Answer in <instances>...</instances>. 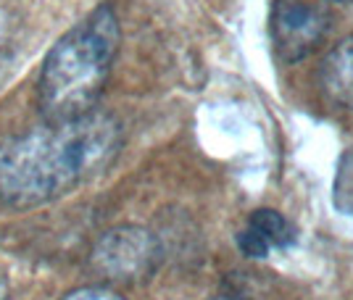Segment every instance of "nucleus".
Listing matches in <instances>:
<instances>
[{
  "mask_svg": "<svg viewBox=\"0 0 353 300\" xmlns=\"http://www.w3.org/2000/svg\"><path fill=\"white\" fill-rule=\"evenodd\" d=\"M248 226L250 229H256L272 248H288V245L295 240L293 224L282 216L280 211H274V208L253 211L248 219Z\"/></svg>",
  "mask_w": 353,
  "mask_h": 300,
  "instance_id": "6",
  "label": "nucleus"
},
{
  "mask_svg": "<svg viewBox=\"0 0 353 300\" xmlns=\"http://www.w3.org/2000/svg\"><path fill=\"white\" fill-rule=\"evenodd\" d=\"M121 142L117 116L95 108L11 137L0 145V200L32 208L69 195L117 161Z\"/></svg>",
  "mask_w": 353,
  "mask_h": 300,
  "instance_id": "1",
  "label": "nucleus"
},
{
  "mask_svg": "<svg viewBox=\"0 0 353 300\" xmlns=\"http://www.w3.org/2000/svg\"><path fill=\"white\" fill-rule=\"evenodd\" d=\"M119 43V19L105 3L61 37L48 53L40 74L45 119H72L95 108L114 69Z\"/></svg>",
  "mask_w": 353,
  "mask_h": 300,
  "instance_id": "2",
  "label": "nucleus"
},
{
  "mask_svg": "<svg viewBox=\"0 0 353 300\" xmlns=\"http://www.w3.org/2000/svg\"><path fill=\"white\" fill-rule=\"evenodd\" d=\"M63 300H124L121 295L103 290V287H85V290H77L72 295H66Z\"/></svg>",
  "mask_w": 353,
  "mask_h": 300,
  "instance_id": "8",
  "label": "nucleus"
},
{
  "mask_svg": "<svg viewBox=\"0 0 353 300\" xmlns=\"http://www.w3.org/2000/svg\"><path fill=\"white\" fill-rule=\"evenodd\" d=\"M159 242L143 226H117L108 229L92 248L95 269L108 279L132 282L143 279L159 264Z\"/></svg>",
  "mask_w": 353,
  "mask_h": 300,
  "instance_id": "4",
  "label": "nucleus"
},
{
  "mask_svg": "<svg viewBox=\"0 0 353 300\" xmlns=\"http://www.w3.org/2000/svg\"><path fill=\"white\" fill-rule=\"evenodd\" d=\"M211 300H240V298H211Z\"/></svg>",
  "mask_w": 353,
  "mask_h": 300,
  "instance_id": "10",
  "label": "nucleus"
},
{
  "mask_svg": "<svg viewBox=\"0 0 353 300\" xmlns=\"http://www.w3.org/2000/svg\"><path fill=\"white\" fill-rule=\"evenodd\" d=\"M332 27V8L327 0H277L269 30L280 61L298 63L322 45Z\"/></svg>",
  "mask_w": 353,
  "mask_h": 300,
  "instance_id": "3",
  "label": "nucleus"
},
{
  "mask_svg": "<svg viewBox=\"0 0 353 300\" xmlns=\"http://www.w3.org/2000/svg\"><path fill=\"white\" fill-rule=\"evenodd\" d=\"M6 292H8V285H6V274L0 271V300H6Z\"/></svg>",
  "mask_w": 353,
  "mask_h": 300,
  "instance_id": "9",
  "label": "nucleus"
},
{
  "mask_svg": "<svg viewBox=\"0 0 353 300\" xmlns=\"http://www.w3.org/2000/svg\"><path fill=\"white\" fill-rule=\"evenodd\" d=\"M319 87L330 103L353 111V34L324 56Z\"/></svg>",
  "mask_w": 353,
  "mask_h": 300,
  "instance_id": "5",
  "label": "nucleus"
},
{
  "mask_svg": "<svg viewBox=\"0 0 353 300\" xmlns=\"http://www.w3.org/2000/svg\"><path fill=\"white\" fill-rule=\"evenodd\" d=\"M237 248H240V253L248 255V258H266L269 250H272V245L256 229H250V226L237 232Z\"/></svg>",
  "mask_w": 353,
  "mask_h": 300,
  "instance_id": "7",
  "label": "nucleus"
}]
</instances>
